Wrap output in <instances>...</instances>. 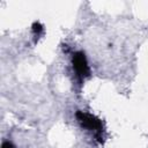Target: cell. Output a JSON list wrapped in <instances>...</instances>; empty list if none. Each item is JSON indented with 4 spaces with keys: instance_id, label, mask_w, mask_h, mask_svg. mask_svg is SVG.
<instances>
[{
    "instance_id": "7a4b0ae2",
    "label": "cell",
    "mask_w": 148,
    "mask_h": 148,
    "mask_svg": "<svg viewBox=\"0 0 148 148\" xmlns=\"http://www.w3.org/2000/svg\"><path fill=\"white\" fill-rule=\"evenodd\" d=\"M72 65H73V69L76 76L80 80H83L90 75V68H89L84 52L82 51L74 52L72 56Z\"/></svg>"
},
{
    "instance_id": "3957f363",
    "label": "cell",
    "mask_w": 148,
    "mask_h": 148,
    "mask_svg": "<svg viewBox=\"0 0 148 148\" xmlns=\"http://www.w3.org/2000/svg\"><path fill=\"white\" fill-rule=\"evenodd\" d=\"M43 25L39 23V22H35L34 24H32V32H34V35L36 36V37H39L40 35H42V32H43Z\"/></svg>"
},
{
    "instance_id": "6da1fadb",
    "label": "cell",
    "mask_w": 148,
    "mask_h": 148,
    "mask_svg": "<svg viewBox=\"0 0 148 148\" xmlns=\"http://www.w3.org/2000/svg\"><path fill=\"white\" fill-rule=\"evenodd\" d=\"M75 118L82 128L92 133L98 142H103V125L101 119L89 112H84L81 110H77L75 112Z\"/></svg>"
},
{
    "instance_id": "277c9868",
    "label": "cell",
    "mask_w": 148,
    "mask_h": 148,
    "mask_svg": "<svg viewBox=\"0 0 148 148\" xmlns=\"http://www.w3.org/2000/svg\"><path fill=\"white\" fill-rule=\"evenodd\" d=\"M1 148H15V146L10 141H5V142H2Z\"/></svg>"
}]
</instances>
